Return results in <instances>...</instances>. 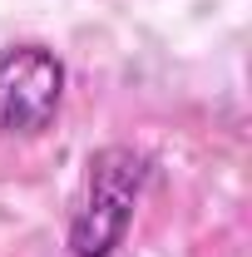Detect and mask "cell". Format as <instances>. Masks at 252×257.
<instances>
[{"instance_id":"6da1fadb","label":"cell","mask_w":252,"mask_h":257,"mask_svg":"<svg viewBox=\"0 0 252 257\" xmlns=\"http://www.w3.org/2000/svg\"><path fill=\"white\" fill-rule=\"evenodd\" d=\"M154 178V159L129 149V144H109L89 154L84 168V193L74 203V218H69V252L74 257H109L124 242L129 223H134V208Z\"/></svg>"},{"instance_id":"7a4b0ae2","label":"cell","mask_w":252,"mask_h":257,"mask_svg":"<svg viewBox=\"0 0 252 257\" xmlns=\"http://www.w3.org/2000/svg\"><path fill=\"white\" fill-rule=\"evenodd\" d=\"M64 99V64L45 45H15L0 55V134H40Z\"/></svg>"}]
</instances>
